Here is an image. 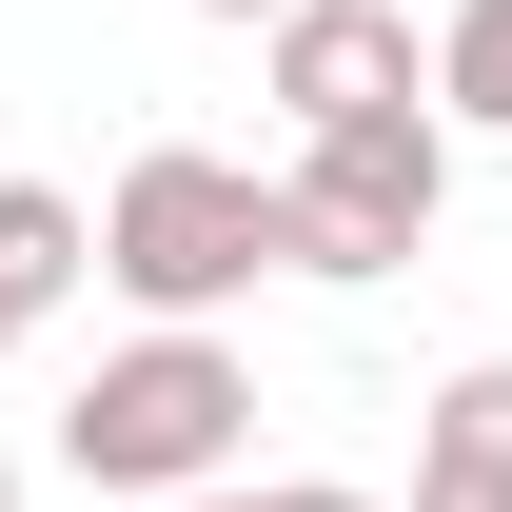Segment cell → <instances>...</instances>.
<instances>
[{
	"instance_id": "obj_1",
	"label": "cell",
	"mask_w": 512,
	"mask_h": 512,
	"mask_svg": "<svg viewBox=\"0 0 512 512\" xmlns=\"http://www.w3.org/2000/svg\"><path fill=\"white\" fill-rule=\"evenodd\" d=\"M99 276H119L138 316H217L256 276H296V197L237 178V158H197V138H158V158L99 197Z\"/></svg>"
},
{
	"instance_id": "obj_2",
	"label": "cell",
	"mask_w": 512,
	"mask_h": 512,
	"mask_svg": "<svg viewBox=\"0 0 512 512\" xmlns=\"http://www.w3.org/2000/svg\"><path fill=\"white\" fill-rule=\"evenodd\" d=\"M237 434H256V375L217 355V316H158L138 355H99L60 394V453L99 493H197V473H237Z\"/></svg>"
},
{
	"instance_id": "obj_3",
	"label": "cell",
	"mask_w": 512,
	"mask_h": 512,
	"mask_svg": "<svg viewBox=\"0 0 512 512\" xmlns=\"http://www.w3.org/2000/svg\"><path fill=\"white\" fill-rule=\"evenodd\" d=\"M296 276H394V256H434L453 217V138L434 99H375V119H296Z\"/></svg>"
},
{
	"instance_id": "obj_4",
	"label": "cell",
	"mask_w": 512,
	"mask_h": 512,
	"mask_svg": "<svg viewBox=\"0 0 512 512\" xmlns=\"http://www.w3.org/2000/svg\"><path fill=\"white\" fill-rule=\"evenodd\" d=\"M276 99H296V119L414 99V20H394V0H276Z\"/></svg>"
},
{
	"instance_id": "obj_5",
	"label": "cell",
	"mask_w": 512,
	"mask_h": 512,
	"mask_svg": "<svg viewBox=\"0 0 512 512\" xmlns=\"http://www.w3.org/2000/svg\"><path fill=\"white\" fill-rule=\"evenodd\" d=\"M414 512H512V355L434 375V414H414Z\"/></svg>"
},
{
	"instance_id": "obj_6",
	"label": "cell",
	"mask_w": 512,
	"mask_h": 512,
	"mask_svg": "<svg viewBox=\"0 0 512 512\" xmlns=\"http://www.w3.org/2000/svg\"><path fill=\"white\" fill-rule=\"evenodd\" d=\"M79 276H99V217H79L60 178H0V296H20V316H60Z\"/></svg>"
},
{
	"instance_id": "obj_7",
	"label": "cell",
	"mask_w": 512,
	"mask_h": 512,
	"mask_svg": "<svg viewBox=\"0 0 512 512\" xmlns=\"http://www.w3.org/2000/svg\"><path fill=\"white\" fill-rule=\"evenodd\" d=\"M434 99L473 138H512V0H453V20H434Z\"/></svg>"
},
{
	"instance_id": "obj_8",
	"label": "cell",
	"mask_w": 512,
	"mask_h": 512,
	"mask_svg": "<svg viewBox=\"0 0 512 512\" xmlns=\"http://www.w3.org/2000/svg\"><path fill=\"white\" fill-rule=\"evenodd\" d=\"M256 512H375V493H256Z\"/></svg>"
},
{
	"instance_id": "obj_9",
	"label": "cell",
	"mask_w": 512,
	"mask_h": 512,
	"mask_svg": "<svg viewBox=\"0 0 512 512\" xmlns=\"http://www.w3.org/2000/svg\"><path fill=\"white\" fill-rule=\"evenodd\" d=\"M178 512H256V493H217V473H197V493H178Z\"/></svg>"
},
{
	"instance_id": "obj_10",
	"label": "cell",
	"mask_w": 512,
	"mask_h": 512,
	"mask_svg": "<svg viewBox=\"0 0 512 512\" xmlns=\"http://www.w3.org/2000/svg\"><path fill=\"white\" fill-rule=\"evenodd\" d=\"M197 20H276V0H197Z\"/></svg>"
},
{
	"instance_id": "obj_11",
	"label": "cell",
	"mask_w": 512,
	"mask_h": 512,
	"mask_svg": "<svg viewBox=\"0 0 512 512\" xmlns=\"http://www.w3.org/2000/svg\"><path fill=\"white\" fill-rule=\"evenodd\" d=\"M20 335H40V316H20V296H0V355H20Z\"/></svg>"
},
{
	"instance_id": "obj_12",
	"label": "cell",
	"mask_w": 512,
	"mask_h": 512,
	"mask_svg": "<svg viewBox=\"0 0 512 512\" xmlns=\"http://www.w3.org/2000/svg\"><path fill=\"white\" fill-rule=\"evenodd\" d=\"M0 512H20V453H0Z\"/></svg>"
}]
</instances>
